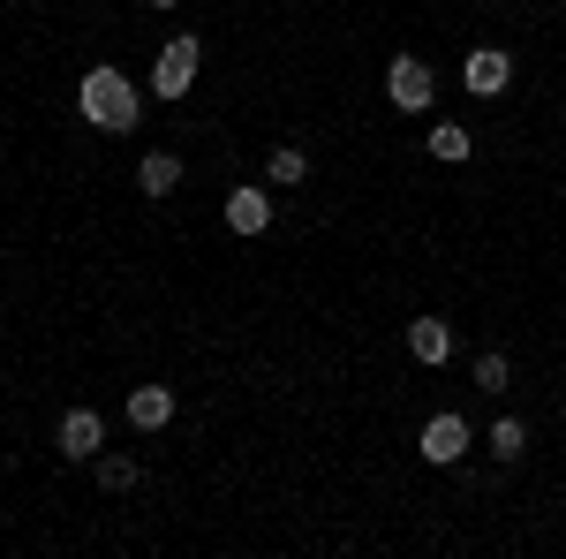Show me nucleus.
I'll list each match as a JSON object with an SVG mask.
<instances>
[{
    "label": "nucleus",
    "mask_w": 566,
    "mask_h": 559,
    "mask_svg": "<svg viewBox=\"0 0 566 559\" xmlns=\"http://www.w3.org/2000/svg\"><path fill=\"white\" fill-rule=\"evenodd\" d=\"M76 106H84L91 130H106V136H129V130H136V84L122 76V69H114V61H98V69L84 76Z\"/></svg>",
    "instance_id": "nucleus-1"
},
{
    "label": "nucleus",
    "mask_w": 566,
    "mask_h": 559,
    "mask_svg": "<svg viewBox=\"0 0 566 559\" xmlns=\"http://www.w3.org/2000/svg\"><path fill=\"white\" fill-rule=\"evenodd\" d=\"M197 69H205V45H197V39H167L159 69H151V91H159V99H189Z\"/></svg>",
    "instance_id": "nucleus-2"
},
{
    "label": "nucleus",
    "mask_w": 566,
    "mask_h": 559,
    "mask_svg": "<svg viewBox=\"0 0 566 559\" xmlns=\"http://www.w3.org/2000/svg\"><path fill=\"white\" fill-rule=\"evenodd\" d=\"M386 91H392V106H400V114H423L438 84H431V69H423L416 53H392V69H386Z\"/></svg>",
    "instance_id": "nucleus-3"
},
{
    "label": "nucleus",
    "mask_w": 566,
    "mask_h": 559,
    "mask_svg": "<svg viewBox=\"0 0 566 559\" xmlns=\"http://www.w3.org/2000/svg\"><path fill=\"white\" fill-rule=\"evenodd\" d=\"M469 438H476V431H469V416H453V408H446V416H431V424H423V438H416V446H423V462H438V469H446V462H461V454H469Z\"/></svg>",
    "instance_id": "nucleus-4"
},
{
    "label": "nucleus",
    "mask_w": 566,
    "mask_h": 559,
    "mask_svg": "<svg viewBox=\"0 0 566 559\" xmlns=\"http://www.w3.org/2000/svg\"><path fill=\"white\" fill-rule=\"evenodd\" d=\"M461 84L476 91V99H499V91L514 84V61H506L499 45H476V53H469V69H461Z\"/></svg>",
    "instance_id": "nucleus-5"
},
{
    "label": "nucleus",
    "mask_w": 566,
    "mask_h": 559,
    "mask_svg": "<svg viewBox=\"0 0 566 559\" xmlns=\"http://www.w3.org/2000/svg\"><path fill=\"white\" fill-rule=\"evenodd\" d=\"M53 438H61V454H69V462H91V454H98V446H106V424H98V416H91V408H69V416H61V431H53Z\"/></svg>",
    "instance_id": "nucleus-6"
},
{
    "label": "nucleus",
    "mask_w": 566,
    "mask_h": 559,
    "mask_svg": "<svg viewBox=\"0 0 566 559\" xmlns=\"http://www.w3.org/2000/svg\"><path fill=\"white\" fill-rule=\"evenodd\" d=\"M227 227H234V235H264V227H272V205H264V189H250V182H242V189L227 197Z\"/></svg>",
    "instance_id": "nucleus-7"
},
{
    "label": "nucleus",
    "mask_w": 566,
    "mask_h": 559,
    "mask_svg": "<svg viewBox=\"0 0 566 559\" xmlns=\"http://www.w3.org/2000/svg\"><path fill=\"white\" fill-rule=\"evenodd\" d=\"M408 355H416V363H446V355H453V325H446V318H416V325H408Z\"/></svg>",
    "instance_id": "nucleus-8"
},
{
    "label": "nucleus",
    "mask_w": 566,
    "mask_h": 559,
    "mask_svg": "<svg viewBox=\"0 0 566 559\" xmlns=\"http://www.w3.org/2000/svg\"><path fill=\"white\" fill-rule=\"evenodd\" d=\"M136 189H144V197H175V189H181V159H175V152H144Z\"/></svg>",
    "instance_id": "nucleus-9"
},
{
    "label": "nucleus",
    "mask_w": 566,
    "mask_h": 559,
    "mask_svg": "<svg viewBox=\"0 0 566 559\" xmlns=\"http://www.w3.org/2000/svg\"><path fill=\"white\" fill-rule=\"evenodd\" d=\"M129 424H136V431L175 424V393H167V386H136V393H129Z\"/></svg>",
    "instance_id": "nucleus-10"
},
{
    "label": "nucleus",
    "mask_w": 566,
    "mask_h": 559,
    "mask_svg": "<svg viewBox=\"0 0 566 559\" xmlns=\"http://www.w3.org/2000/svg\"><path fill=\"white\" fill-rule=\"evenodd\" d=\"M469 152H476V136L461 130V122H438V130H431V159H446V167H461Z\"/></svg>",
    "instance_id": "nucleus-11"
},
{
    "label": "nucleus",
    "mask_w": 566,
    "mask_h": 559,
    "mask_svg": "<svg viewBox=\"0 0 566 559\" xmlns=\"http://www.w3.org/2000/svg\"><path fill=\"white\" fill-rule=\"evenodd\" d=\"M491 454H499V462H522V454H528V431L514 424V416H499V424H491Z\"/></svg>",
    "instance_id": "nucleus-12"
},
{
    "label": "nucleus",
    "mask_w": 566,
    "mask_h": 559,
    "mask_svg": "<svg viewBox=\"0 0 566 559\" xmlns=\"http://www.w3.org/2000/svg\"><path fill=\"white\" fill-rule=\"evenodd\" d=\"M303 174H310V159L295 152V144H280V152H272V182H280V189H295Z\"/></svg>",
    "instance_id": "nucleus-13"
},
{
    "label": "nucleus",
    "mask_w": 566,
    "mask_h": 559,
    "mask_svg": "<svg viewBox=\"0 0 566 559\" xmlns=\"http://www.w3.org/2000/svg\"><path fill=\"white\" fill-rule=\"evenodd\" d=\"M98 484H106V491H129L136 462H129V454H98Z\"/></svg>",
    "instance_id": "nucleus-14"
},
{
    "label": "nucleus",
    "mask_w": 566,
    "mask_h": 559,
    "mask_svg": "<svg viewBox=\"0 0 566 559\" xmlns=\"http://www.w3.org/2000/svg\"><path fill=\"white\" fill-rule=\"evenodd\" d=\"M476 386L483 393H506V355H499V348H483V355H476Z\"/></svg>",
    "instance_id": "nucleus-15"
},
{
    "label": "nucleus",
    "mask_w": 566,
    "mask_h": 559,
    "mask_svg": "<svg viewBox=\"0 0 566 559\" xmlns=\"http://www.w3.org/2000/svg\"><path fill=\"white\" fill-rule=\"evenodd\" d=\"M151 8H175V0H151Z\"/></svg>",
    "instance_id": "nucleus-16"
}]
</instances>
